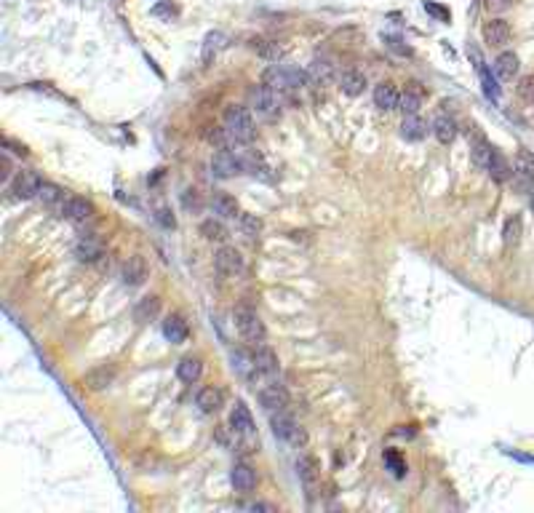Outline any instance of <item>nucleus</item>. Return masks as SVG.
I'll use <instances>...</instances> for the list:
<instances>
[{
  "instance_id": "14",
  "label": "nucleus",
  "mask_w": 534,
  "mask_h": 513,
  "mask_svg": "<svg viewBox=\"0 0 534 513\" xmlns=\"http://www.w3.org/2000/svg\"><path fill=\"white\" fill-rule=\"evenodd\" d=\"M254 364H256L259 374H265V377H275L278 369H281L275 350H273V348H267V345H262V342L254 348Z\"/></svg>"
},
{
  "instance_id": "5",
  "label": "nucleus",
  "mask_w": 534,
  "mask_h": 513,
  "mask_svg": "<svg viewBox=\"0 0 534 513\" xmlns=\"http://www.w3.org/2000/svg\"><path fill=\"white\" fill-rule=\"evenodd\" d=\"M270 425H273V433H275L278 439L294 444V446H302V444L308 442L305 430L296 425L294 417H289L286 412H273L270 414Z\"/></svg>"
},
{
  "instance_id": "9",
  "label": "nucleus",
  "mask_w": 534,
  "mask_h": 513,
  "mask_svg": "<svg viewBox=\"0 0 534 513\" xmlns=\"http://www.w3.org/2000/svg\"><path fill=\"white\" fill-rule=\"evenodd\" d=\"M513 182L519 190H532L534 185V156L532 153H526V150H521L519 156H516V166H513Z\"/></svg>"
},
{
  "instance_id": "32",
  "label": "nucleus",
  "mask_w": 534,
  "mask_h": 513,
  "mask_svg": "<svg viewBox=\"0 0 534 513\" xmlns=\"http://www.w3.org/2000/svg\"><path fill=\"white\" fill-rule=\"evenodd\" d=\"M211 206H214V212L219 214V217H225V219H238L240 217L238 200L233 198V196H225V193L211 200Z\"/></svg>"
},
{
  "instance_id": "37",
  "label": "nucleus",
  "mask_w": 534,
  "mask_h": 513,
  "mask_svg": "<svg viewBox=\"0 0 534 513\" xmlns=\"http://www.w3.org/2000/svg\"><path fill=\"white\" fill-rule=\"evenodd\" d=\"M38 200L46 203V206H59V203H64V190L59 185H51V182H43L41 193H38Z\"/></svg>"
},
{
  "instance_id": "17",
  "label": "nucleus",
  "mask_w": 534,
  "mask_h": 513,
  "mask_svg": "<svg viewBox=\"0 0 534 513\" xmlns=\"http://www.w3.org/2000/svg\"><path fill=\"white\" fill-rule=\"evenodd\" d=\"M374 104L380 107V110H398V104H401V91L395 88L393 83H380L374 88Z\"/></svg>"
},
{
  "instance_id": "8",
  "label": "nucleus",
  "mask_w": 534,
  "mask_h": 513,
  "mask_svg": "<svg viewBox=\"0 0 534 513\" xmlns=\"http://www.w3.org/2000/svg\"><path fill=\"white\" fill-rule=\"evenodd\" d=\"M214 265H217L219 275L233 278V275L243 273V256H240L238 249H233V246H222V249L217 252V256H214Z\"/></svg>"
},
{
  "instance_id": "45",
  "label": "nucleus",
  "mask_w": 534,
  "mask_h": 513,
  "mask_svg": "<svg viewBox=\"0 0 534 513\" xmlns=\"http://www.w3.org/2000/svg\"><path fill=\"white\" fill-rule=\"evenodd\" d=\"M0 166H3V179H8L11 177V160H8V156L0 158Z\"/></svg>"
},
{
  "instance_id": "6",
  "label": "nucleus",
  "mask_w": 534,
  "mask_h": 513,
  "mask_svg": "<svg viewBox=\"0 0 534 513\" xmlns=\"http://www.w3.org/2000/svg\"><path fill=\"white\" fill-rule=\"evenodd\" d=\"M41 177L35 174V171H16V177L11 179V193H14L16 198L27 200V198H38V193H41Z\"/></svg>"
},
{
  "instance_id": "34",
  "label": "nucleus",
  "mask_w": 534,
  "mask_h": 513,
  "mask_svg": "<svg viewBox=\"0 0 534 513\" xmlns=\"http://www.w3.org/2000/svg\"><path fill=\"white\" fill-rule=\"evenodd\" d=\"M160 310V299L158 297H144L137 302V308H134V318L139 321V324H147V321H153L155 315Z\"/></svg>"
},
{
  "instance_id": "35",
  "label": "nucleus",
  "mask_w": 534,
  "mask_h": 513,
  "mask_svg": "<svg viewBox=\"0 0 534 513\" xmlns=\"http://www.w3.org/2000/svg\"><path fill=\"white\" fill-rule=\"evenodd\" d=\"M252 48L259 54L262 59H267V62H278V59L283 57V46H278L275 41H265V38H256V41H252Z\"/></svg>"
},
{
  "instance_id": "19",
  "label": "nucleus",
  "mask_w": 534,
  "mask_h": 513,
  "mask_svg": "<svg viewBox=\"0 0 534 513\" xmlns=\"http://www.w3.org/2000/svg\"><path fill=\"white\" fill-rule=\"evenodd\" d=\"M102 254H104V246H102V241H97L94 235H83L81 241L75 243V256H78L81 262H97Z\"/></svg>"
},
{
  "instance_id": "41",
  "label": "nucleus",
  "mask_w": 534,
  "mask_h": 513,
  "mask_svg": "<svg viewBox=\"0 0 534 513\" xmlns=\"http://www.w3.org/2000/svg\"><path fill=\"white\" fill-rule=\"evenodd\" d=\"M385 463H388V468L393 470V476H404V470H406V465H404V460H401V455L398 452H385Z\"/></svg>"
},
{
  "instance_id": "21",
  "label": "nucleus",
  "mask_w": 534,
  "mask_h": 513,
  "mask_svg": "<svg viewBox=\"0 0 534 513\" xmlns=\"http://www.w3.org/2000/svg\"><path fill=\"white\" fill-rule=\"evenodd\" d=\"M433 137H436L441 144L454 142V137H457V121L446 113L436 115V121H433Z\"/></svg>"
},
{
  "instance_id": "10",
  "label": "nucleus",
  "mask_w": 534,
  "mask_h": 513,
  "mask_svg": "<svg viewBox=\"0 0 534 513\" xmlns=\"http://www.w3.org/2000/svg\"><path fill=\"white\" fill-rule=\"evenodd\" d=\"M211 171H214V177H219V179H230V177H235L240 169V158L238 153H233V150H219L217 156L211 158Z\"/></svg>"
},
{
  "instance_id": "28",
  "label": "nucleus",
  "mask_w": 534,
  "mask_h": 513,
  "mask_svg": "<svg viewBox=\"0 0 534 513\" xmlns=\"http://www.w3.org/2000/svg\"><path fill=\"white\" fill-rule=\"evenodd\" d=\"M486 174L492 177L494 182H510V179H513V169H510V163L502 158L500 150L492 153V160H489V166H486Z\"/></svg>"
},
{
  "instance_id": "4",
  "label": "nucleus",
  "mask_w": 534,
  "mask_h": 513,
  "mask_svg": "<svg viewBox=\"0 0 534 513\" xmlns=\"http://www.w3.org/2000/svg\"><path fill=\"white\" fill-rule=\"evenodd\" d=\"M235 327H238V331L249 342H262L267 334L259 313L252 310V308H246V305H238V308H235Z\"/></svg>"
},
{
  "instance_id": "31",
  "label": "nucleus",
  "mask_w": 534,
  "mask_h": 513,
  "mask_svg": "<svg viewBox=\"0 0 534 513\" xmlns=\"http://www.w3.org/2000/svg\"><path fill=\"white\" fill-rule=\"evenodd\" d=\"M200 371H203V367H200V361L193 356L182 358V361L177 364V374H179V380L187 385L198 383V380H200Z\"/></svg>"
},
{
  "instance_id": "16",
  "label": "nucleus",
  "mask_w": 534,
  "mask_h": 513,
  "mask_svg": "<svg viewBox=\"0 0 534 513\" xmlns=\"http://www.w3.org/2000/svg\"><path fill=\"white\" fill-rule=\"evenodd\" d=\"M230 484L235 486L238 492H252L256 486V470L252 465H246V463H238L235 468L230 470Z\"/></svg>"
},
{
  "instance_id": "11",
  "label": "nucleus",
  "mask_w": 534,
  "mask_h": 513,
  "mask_svg": "<svg viewBox=\"0 0 534 513\" xmlns=\"http://www.w3.org/2000/svg\"><path fill=\"white\" fill-rule=\"evenodd\" d=\"M510 25H507L505 19H489L486 25H484V41L486 46H492V48H505L507 43H510Z\"/></svg>"
},
{
  "instance_id": "27",
  "label": "nucleus",
  "mask_w": 534,
  "mask_h": 513,
  "mask_svg": "<svg viewBox=\"0 0 534 513\" xmlns=\"http://www.w3.org/2000/svg\"><path fill=\"white\" fill-rule=\"evenodd\" d=\"M492 153H494L492 142H489L486 137L476 134V137H473V142H470V156H473V160H476V166H481V169L486 171L489 160H492Z\"/></svg>"
},
{
  "instance_id": "22",
  "label": "nucleus",
  "mask_w": 534,
  "mask_h": 513,
  "mask_svg": "<svg viewBox=\"0 0 534 513\" xmlns=\"http://www.w3.org/2000/svg\"><path fill=\"white\" fill-rule=\"evenodd\" d=\"M339 88L348 97H358V94H364L366 88V75L361 70H345L339 75Z\"/></svg>"
},
{
  "instance_id": "24",
  "label": "nucleus",
  "mask_w": 534,
  "mask_h": 513,
  "mask_svg": "<svg viewBox=\"0 0 534 513\" xmlns=\"http://www.w3.org/2000/svg\"><path fill=\"white\" fill-rule=\"evenodd\" d=\"M233 367H235V371H238L243 380H249V383H254V380L259 377V369H256V364H254V353L235 350V353H233Z\"/></svg>"
},
{
  "instance_id": "40",
  "label": "nucleus",
  "mask_w": 534,
  "mask_h": 513,
  "mask_svg": "<svg viewBox=\"0 0 534 513\" xmlns=\"http://www.w3.org/2000/svg\"><path fill=\"white\" fill-rule=\"evenodd\" d=\"M502 238H505V243H519V238H521V219L519 217H510V219L505 222Z\"/></svg>"
},
{
  "instance_id": "30",
  "label": "nucleus",
  "mask_w": 534,
  "mask_h": 513,
  "mask_svg": "<svg viewBox=\"0 0 534 513\" xmlns=\"http://www.w3.org/2000/svg\"><path fill=\"white\" fill-rule=\"evenodd\" d=\"M225 43H227V38L222 35V32H209V35L203 38V48H200L203 64H211V62L217 59V54L225 48Z\"/></svg>"
},
{
  "instance_id": "42",
  "label": "nucleus",
  "mask_w": 534,
  "mask_h": 513,
  "mask_svg": "<svg viewBox=\"0 0 534 513\" xmlns=\"http://www.w3.org/2000/svg\"><path fill=\"white\" fill-rule=\"evenodd\" d=\"M519 97L521 100H526V102H534V75H529V78H521Z\"/></svg>"
},
{
  "instance_id": "47",
  "label": "nucleus",
  "mask_w": 534,
  "mask_h": 513,
  "mask_svg": "<svg viewBox=\"0 0 534 513\" xmlns=\"http://www.w3.org/2000/svg\"><path fill=\"white\" fill-rule=\"evenodd\" d=\"M6 144H8V147H14V142H11V139H6ZM14 153H19V156H27V150H25V147H19V144H16Z\"/></svg>"
},
{
  "instance_id": "36",
  "label": "nucleus",
  "mask_w": 534,
  "mask_h": 513,
  "mask_svg": "<svg viewBox=\"0 0 534 513\" xmlns=\"http://www.w3.org/2000/svg\"><path fill=\"white\" fill-rule=\"evenodd\" d=\"M296 470H299V479L308 486H313L318 481V460H315V457H310V455L299 457V460H296Z\"/></svg>"
},
{
  "instance_id": "2",
  "label": "nucleus",
  "mask_w": 534,
  "mask_h": 513,
  "mask_svg": "<svg viewBox=\"0 0 534 513\" xmlns=\"http://www.w3.org/2000/svg\"><path fill=\"white\" fill-rule=\"evenodd\" d=\"M302 81H305V75H302V72L289 70V67H281V64L267 67L265 75H262V83L270 86L275 94H281L283 100H289L296 88L302 86Z\"/></svg>"
},
{
  "instance_id": "15",
  "label": "nucleus",
  "mask_w": 534,
  "mask_h": 513,
  "mask_svg": "<svg viewBox=\"0 0 534 513\" xmlns=\"http://www.w3.org/2000/svg\"><path fill=\"white\" fill-rule=\"evenodd\" d=\"M196 404H198V409L203 414H214V412H219L222 409V404H225V393L219 390V388H214V385H209V388H200L198 390V396H196Z\"/></svg>"
},
{
  "instance_id": "44",
  "label": "nucleus",
  "mask_w": 534,
  "mask_h": 513,
  "mask_svg": "<svg viewBox=\"0 0 534 513\" xmlns=\"http://www.w3.org/2000/svg\"><path fill=\"white\" fill-rule=\"evenodd\" d=\"M158 222L163 228H174V217L169 214V209H158Z\"/></svg>"
},
{
  "instance_id": "38",
  "label": "nucleus",
  "mask_w": 534,
  "mask_h": 513,
  "mask_svg": "<svg viewBox=\"0 0 534 513\" xmlns=\"http://www.w3.org/2000/svg\"><path fill=\"white\" fill-rule=\"evenodd\" d=\"M200 235H203L206 241H225L227 228L219 222V219H206V222L200 225Z\"/></svg>"
},
{
  "instance_id": "13",
  "label": "nucleus",
  "mask_w": 534,
  "mask_h": 513,
  "mask_svg": "<svg viewBox=\"0 0 534 513\" xmlns=\"http://www.w3.org/2000/svg\"><path fill=\"white\" fill-rule=\"evenodd\" d=\"M147 278V262L144 256H128L121 268V281L123 286H142Z\"/></svg>"
},
{
  "instance_id": "7",
  "label": "nucleus",
  "mask_w": 534,
  "mask_h": 513,
  "mask_svg": "<svg viewBox=\"0 0 534 513\" xmlns=\"http://www.w3.org/2000/svg\"><path fill=\"white\" fill-rule=\"evenodd\" d=\"M259 404L265 406L267 412H286V406H289V393H286V388L278 383H270L265 388H259Z\"/></svg>"
},
{
  "instance_id": "26",
  "label": "nucleus",
  "mask_w": 534,
  "mask_h": 513,
  "mask_svg": "<svg viewBox=\"0 0 534 513\" xmlns=\"http://www.w3.org/2000/svg\"><path fill=\"white\" fill-rule=\"evenodd\" d=\"M519 57L513 54V51H502L500 57L494 59V72L502 78V81H513L516 75H519Z\"/></svg>"
},
{
  "instance_id": "48",
  "label": "nucleus",
  "mask_w": 534,
  "mask_h": 513,
  "mask_svg": "<svg viewBox=\"0 0 534 513\" xmlns=\"http://www.w3.org/2000/svg\"><path fill=\"white\" fill-rule=\"evenodd\" d=\"M529 206H532V212H534V193H532V198H529Z\"/></svg>"
},
{
  "instance_id": "25",
  "label": "nucleus",
  "mask_w": 534,
  "mask_h": 513,
  "mask_svg": "<svg viewBox=\"0 0 534 513\" xmlns=\"http://www.w3.org/2000/svg\"><path fill=\"white\" fill-rule=\"evenodd\" d=\"M422 102H425V91H422L420 86H406V91L401 94V104H398V110H404V115H417L422 107Z\"/></svg>"
},
{
  "instance_id": "33",
  "label": "nucleus",
  "mask_w": 534,
  "mask_h": 513,
  "mask_svg": "<svg viewBox=\"0 0 534 513\" xmlns=\"http://www.w3.org/2000/svg\"><path fill=\"white\" fill-rule=\"evenodd\" d=\"M401 134H404V139H409V142H420V139H425V134H427V126L422 123L417 115H406V118H404V126H401Z\"/></svg>"
},
{
  "instance_id": "20",
  "label": "nucleus",
  "mask_w": 534,
  "mask_h": 513,
  "mask_svg": "<svg viewBox=\"0 0 534 513\" xmlns=\"http://www.w3.org/2000/svg\"><path fill=\"white\" fill-rule=\"evenodd\" d=\"M115 383V369L113 367H97L83 377V385L88 390H104Z\"/></svg>"
},
{
  "instance_id": "46",
  "label": "nucleus",
  "mask_w": 534,
  "mask_h": 513,
  "mask_svg": "<svg viewBox=\"0 0 534 513\" xmlns=\"http://www.w3.org/2000/svg\"><path fill=\"white\" fill-rule=\"evenodd\" d=\"M249 511H275L273 505H267V502H252L249 505Z\"/></svg>"
},
{
  "instance_id": "43",
  "label": "nucleus",
  "mask_w": 534,
  "mask_h": 513,
  "mask_svg": "<svg viewBox=\"0 0 534 513\" xmlns=\"http://www.w3.org/2000/svg\"><path fill=\"white\" fill-rule=\"evenodd\" d=\"M510 3L513 0H486V8L489 11H505V8H510Z\"/></svg>"
},
{
  "instance_id": "12",
  "label": "nucleus",
  "mask_w": 534,
  "mask_h": 513,
  "mask_svg": "<svg viewBox=\"0 0 534 513\" xmlns=\"http://www.w3.org/2000/svg\"><path fill=\"white\" fill-rule=\"evenodd\" d=\"M62 214H64V219H70L75 225H85L94 217V206L85 198H67L62 203Z\"/></svg>"
},
{
  "instance_id": "18",
  "label": "nucleus",
  "mask_w": 534,
  "mask_h": 513,
  "mask_svg": "<svg viewBox=\"0 0 534 513\" xmlns=\"http://www.w3.org/2000/svg\"><path fill=\"white\" fill-rule=\"evenodd\" d=\"M230 425H233V433H238V436L254 433V417L246 404H235V409L230 412Z\"/></svg>"
},
{
  "instance_id": "23",
  "label": "nucleus",
  "mask_w": 534,
  "mask_h": 513,
  "mask_svg": "<svg viewBox=\"0 0 534 513\" xmlns=\"http://www.w3.org/2000/svg\"><path fill=\"white\" fill-rule=\"evenodd\" d=\"M308 78L315 86H326L334 81V64L329 59H313L308 67Z\"/></svg>"
},
{
  "instance_id": "29",
  "label": "nucleus",
  "mask_w": 534,
  "mask_h": 513,
  "mask_svg": "<svg viewBox=\"0 0 534 513\" xmlns=\"http://www.w3.org/2000/svg\"><path fill=\"white\" fill-rule=\"evenodd\" d=\"M163 334H166V340H169V342L179 345V342L187 340L190 329H187V324H184L182 315H169V318L163 321Z\"/></svg>"
},
{
  "instance_id": "1",
  "label": "nucleus",
  "mask_w": 534,
  "mask_h": 513,
  "mask_svg": "<svg viewBox=\"0 0 534 513\" xmlns=\"http://www.w3.org/2000/svg\"><path fill=\"white\" fill-rule=\"evenodd\" d=\"M225 128L230 131V137L235 139V144H249L256 137L252 110L240 107V104H230L225 110Z\"/></svg>"
},
{
  "instance_id": "3",
  "label": "nucleus",
  "mask_w": 534,
  "mask_h": 513,
  "mask_svg": "<svg viewBox=\"0 0 534 513\" xmlns=\"http://www.w3.org/2000/svg\"><path fill=\"white\" fill-rule=\"evenodd\" d=\"M281 104H283V97L275 94L270 86L265 83L252 86V91H249V107H252V113H256L259 118H265V121H273L275 115L281 113Z\"/></svg>"
},
{
  "instance_id": "39",
  "label": "nucleus",
  "mask_w": 534,
  "mask_h": 513,
  "mask_svg": "<svg viewBox=\"0 0 534 513\" xmlns=\"http://www.w3.org/2000/svg\"><path fill=\"white\" fill-rule=\"evenodd\" d=\"M238 228L246 233V235H259L262 233V219L256 217V214H243L240 212V217H238Z\"/></svg>"
}]
</instances>
